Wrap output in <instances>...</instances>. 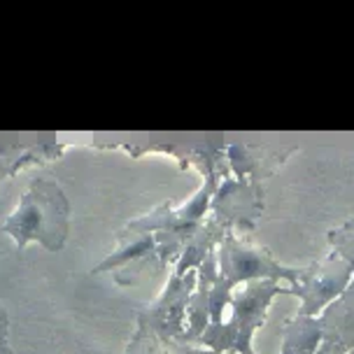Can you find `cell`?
<instances>
[{
    "mask_svg": "<svg viewBox=\"0 0 354 354\" xmlns=\"http://www.w3.org/2000/svg\"><path fill=\"white\" fill-rule=\"evenodd\" d=\"M71 231V203L52 177H35L19 198L17 207L3 221V233L19 250L30 243L47 252H61Z\"/></svg>",
    "mask_w": 354,
    "mask_h": 354,
    "instance_id": "1",
    "label": "cell"
},
{
    "mask_svg": "<svg viewBox=\"0 0 354 354\" xmlns=\"http://www.w3.org/2000/svg\"><path fill=\"white\" fill-rule=\"evenodd\" d=\"M0 354H12V345H10V319L5 308L0 306Z\"/></svg>",
    "mask_w": 354,
    "mask_h": 354,
    "instance_id": "2",
    "label": "cell"
},
{
    "mask_svg": "<svg viewBox=\"0 0 354 354\" xmlns=\"http://www.w3.org/2000/svg\"><path fill=\"white\" fill-rule=\"evenodd\" d=\"M129 354H163L159 347H156L151 340L147 338V336H138L136 340H133V345H131V350H129Z\"/></svg>",
    "mask_w": 354,
    "mask_h": 354,
    "instance_id": "3",
    "label": "cell"
}]
</instances>
